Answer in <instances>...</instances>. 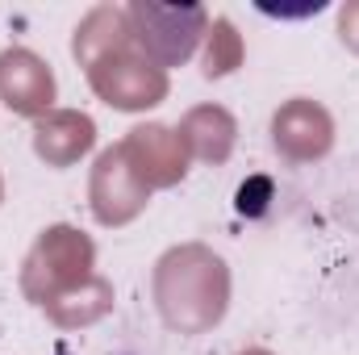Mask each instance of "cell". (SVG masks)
Here are the masks:
<instances>
[{
    "label": "cell",
    "instance_id": "obj_1",
    "mask_svg": "<svg viewBox=\"0 0 359 355\" xmlns=\"http://www.w3.org/2000/svg\"><path fill=\"white\" fill-rule=\"evenodd\" d=\"M151 297L168 330L209 335L230 314V264L205 243L168 247L151 272Z\"/></svg>",
    "mask_w": 359,
    "mask_h": 355
},
{
    "label": "cell",
    "instance_id": "obj_2",
    "mask_svg": "<svg viewBox=\"0 0 359 355\" xmlns=\"http://www.w3.org/2000/svg\"><path fill=\"white\" fill-rule=\"evenodd\" d=\"M92 276H96V243L84 230L59 222V226H46L38 234V243L29 247L25 264H21V293H25V301H34L42 309L55 297L88 284Z\"/></svg>",
    "mask_w": 359,
    "mask_h": 355
},
{
    "label": "cell",
    "instance_id": "obj_3",
    "mask_svg": "<svg viewBox=\"0 0 359 355\" xmlns=\"http://www.w3.org/2000/svg\"><path fill=\"white\" fill-rule=\"evenodd\" d=\"M134 46L159 63L163 72L192 59L201 38L209 34V8L205 4H155V0H134L126 4Z\"/></svg>",
    "mask_w": 359,
    "mask_h": 355
},
{
    "label": "cell",
    "instance_id": "obj_4",
    "mask_svg": "<svg viewBox=\"0 0 359 355\" xmlns=\"http://www.w3.org/2000/svg\"><path fill=\"white\" fill-rule=\"evenodd\" d=\"M84 76H88V88L117 113H147L163 105L172 92L168 72L151 63L134 42H121L109 55H100L92 67H84Z\"/></svg>",
    "mask_w": 359,
    "mask_h": 355
},
{
    "label": "cell",
    "instance_id": "obj_5",
    "mask_svg": "<svg viewBox=\"0 0 359 355\" xmlns=\"http://www.w3.org/2000/svg\"><path fill=\"white\" fill-rule=\"evenodd\" d=\"M88 205L100 226H130L151 205V188L134 176L121 142H113L96 155L88 180Z\"/></svg>",
    "mask_w": 359,
    "mask_h": 355
},
{
    "label": "cell",
    "instance_id": "obj_6",
    "mask_svg": "<svg viewBox=\"0 0 359 355\" xmlns=\"http://www.w3.org/2000/svg\"><path fill=\"white\" fill-rule=\"evenodd\" d=\"M271 147L288 163L326 159L334 147V117L313 96H292L271 113Z\"/></svg>",
    "mask_w": 359,
    "mask_h": 355
},
{
    "label": "cell",
    "instance_id": "obj_7",
    "mask_svg": "<svg viewBox=\"0 0 359 355\" xmlns=\"http://www.w3.org/2000/svg\"><path fill=\"white\" fill-rule=\"evenodd\" d=\"M55 72L42 55H34L29 46H8L0 51V105L17 117H46L55 109Z\"/></svg>",
    "mask_w": 359,
    "mask_h": 355
},
{
    "label": "cell",
    "instance_id": "obj_8",
    "mask_svg": "<svg viewBox=\"0 0 359 355\" xmlns=\"http://www.w3.org/2000/svg\"><path fill=\"white\" fill-rule=\"evenodd\" d=\"M121 151L134 168V176L142 180L151 192L155 188H176L180 180L188 176V147L180 142V134L163 121H147L134 126L121 138Z\"/></svg>",
    "mask_w": 359,
    "mask_h": 355
},
{
    "label": "cell",
    "instance_id": "obj_9",
    "mask_svg": "<svg viewBox=\"0 0 359 355\" xmlns=\"http://www.w3.org/2000/svg\"><path fill=\"white\" fill-rule=\"evenodd\" d=\"M96 147V121L80 109H50L34 121V155L46 168H72Z\"/></svg>",
    "mask_w": 359,
    "mask_h": 355
},
{
    "label": "cell",
    "instance_id": "obj_10",
    "mask_svg": "<svg viewBox=\"0 0 359 355\" xmlns=\"http://www.w3.org/2000/svg\"><path fill=\"white\" fill-rule=\"evenodd\" d=\"M180 142L188 147V159L201 163H226L238 142V121L222 105H196L180 117Z\"/></svg>",
    "mask_w": 359,
    "mask_h": 355
},
{
    "label": "cell",
    "instance_id": "obj_11",
    "mask_svg": "<svg viewBox=\"0 0 359 355\" xmlns=\"http://www.w3.org/2000/svg\"><path fill=\"white\" fill-rule=\"evenodd\" d=\"M121 42H134L126 8H117V4H96L88 17L76 25L72 55H76V63H80V67H92L100 55H109V51H113V46H121Z\"/></svg>",
    "mask_w": 359,
    "mask_h": 355
},
{
    "label": "cell",
    "instance_id": "obj_12",
    "mask_svg": "<svg viewBox=\"0 0 359 355\" xmlns=\"http://www.w3.org/2000/svg\"><path fill=\"white\" fill-rule=\"evenodd\" d=\"M113 309V284L96 272L88 284H80V288H72V293H63V297H55L50 305H42V314L59 326V330H80V326H92V322H100L104 314Z\"/></svg>",
    "mask_w": 359,
    "mask_h": 355
},
{
    "label": "cell",
    "instance_id": "obj_13",
    "mask_svg": "<svg viewBox=\"0 0 359 355\" xmlns=\"http://www.w3.org/2000/svg\"><path fill=\"white\" fill-rule=\"evenodd\" d=\"M205 80H222V76H230V72H238L243 67V34L234 29V21L230 17H217V21H209V34H205Z\"/></svg>",
    "mask_w": 359,
    "mask_h": 355
},
{
    "label": "cell",
    "instance_id": "obj_14",
    "mask_svg": "<svg viewBox=\"0 0 359 355\" xmlns=\"http://www.w3.org/2000/svg\"><path fill=\"white\" fill-rule=\"evenodd\" d=\"M339 38H343L347 51L359 55V0H347V4L339 8Z\"/></svg>",
    "mask_w": 359,
    "mask_h": 355
},
{
    "label": "cell",
    "instance_id": "obj_15",
    "mask_svg": "<svg viewBox=\"0 0 359 355\" xmlns=\"http://www.w3.org/2000/svg\"><path fill=\"white\" fill-rule=\"evenodd\" d=\"M238 355H271L268 347H247V351H238Z\"/></svg>",
    "mask_w": 359,
    "mask_h": 355
},
{
    "label": "cell",
    "instance_id": "obj_16",
    "mask_svg": "<svg viewBox=\"0 0 359 355\" xmlns=\"http://www.w3.org/2000/svg\"><path fill=\"white\" fill-rule=\"evenodd\" d=\"M0 205H4V176H0Z\"/></svg>",
    "mask_w": 359,
    "mask_h": 355
}]
</instances>
